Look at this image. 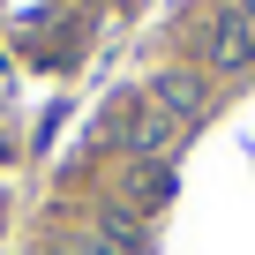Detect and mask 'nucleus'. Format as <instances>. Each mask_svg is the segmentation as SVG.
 <instances>
[{
	"label": "nucleus",
	"instance_id": "obj_1",
	"mask_svg": "<svg viewBox=\"0 0 255 255\" xmlns=\"http://www.w3.org/2000/svg\"><path fill=\"white\" fill-rule=\"evenodd\" d=\"M203 53H210V68H218V75H240V68L255 60V30L240 23V8L210 15V30H203Z\"/></svg>",
	"mask_w": 255,
	"mask_h": 255
},
{
	"label": "nucleus",
	"instance_id": "obj_3",
	"mask_svg": "<svg viewBox=\"0 0 255 255\" xmlns=\"http://www.w3.org/2000/svg\"><path fill=\"white\" fill-rule=\"evenodd\" d=\"M233 8H240V23H248V30H255V0H233Z\"/></svg>",
	"mask_w": 255,
	"mask_h": 255
},
{
	"label": "nucleus",
	"instance_id": "obj_2",
	"mask_svg": "<svg viewBox=\"0 0 255 255\" xmlns=\"http://www.w3.org/2000/svg\"><path fill=\"white\" fill-rule=\"evenodd\" d=\"M195 105H203V83L195 75H165L158 83V113L165 120H195Z\"/></svg>",
	"mask_w": 255,
	"mask_h": 255
}]
</instances>
